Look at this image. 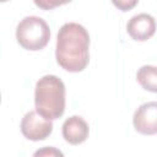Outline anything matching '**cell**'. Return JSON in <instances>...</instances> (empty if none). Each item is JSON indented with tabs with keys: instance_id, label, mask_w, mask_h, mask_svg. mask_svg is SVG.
<instances>
[{
	"instance_id": "cell-1",
	"label": "cell",
	"mask_w": 157,
	"mask_h": 157,
	"mask_svg": "<svg viewBox=\"0 0 157 157\" xmlns=\"http://www.w3.org/2000/svg\"><path fill=\"white\" fill-rule=\"evenodd\" d=\"M56 63L69 72H80L90 61V34L76 22L64 23L56 36Z\"/></svg>"
},
{
	"instance_id": "cell-2",
	"label": "cell",
	"mask_w": 157,
	"mask_h": 157,
	"mask_svg": "<svg viewBox=\"0 0 157 157\" xmlns=\"http://www.w3.org/2000/svg\"><path fill=\"white\" fill-rule=\"evenodd\" d=\"M65 85L55 75H45L36 83L34 105L37 113L48 120L59 119L65 112Z\"/></svg>"
},
{
	"instance_id": "cell-3",
	"label": "cell",
	"mask_w": 157,
	"mask_h": 157,
	"mask_svg": "<svg viewBox=\"0 0 157 157\" xmlns=\"http://www.w3.org/2000/svg\"><path fill=\"white\" fill-rule=\"evenodd\" d=\"M16 39L23 49L40 50L49 43L50 28L42 17L26 16L16 27Z\"/></svg>"
},
{
	"instance_id": "cell-4",
	"label": "cell",
	"mask_w": 157,
	"mask_h": 157,
	"mask_svg": "<svg viewBox=\"0 0 157 157\" xmlns=\"http://www.w3.org/2000/svg\"><path fill=\"white\" fill-rule=\"evenodd\" d=\"M53 131L52 120L42 117L37 110H29L25 114L21 121L22 135L32 141H39L47 139Z\"/></svg>"
},
{
	"instance_id": "cell-5",
	"label": "cell",
	"mask_w": 157,
	"mask_h": 157,
	"mask_svg": "<svg viewBox=\"0 0 157 157\" xmlns=\"http://www.w3.org/2000/svg\"><path fill=\"white\" fill-rule=\"evenodd\" d=\"M132 124L137 132L142 135L157 134V102L141 104L134 113Z\"/></svg>"
},
{
	"instance_id": "cell-6",
	"label": "cell",
	"mask_w": 157,
	"mask_h": 157,
	"mask_svg": "<svg viewBox=\"0 0 157 157\" xmlns=\"http://www.w3.org/2000/svg\"><path fill=\"white\" fill-rule=\"evenodd\" d=\"M126 31L134 40H147L156 32V20L150 13H137L128 21Z\"/></svg>"
},
{
	"instance_id": "cell-7",
	"label": "cell",
	"mask_w": 157,
	"mask_h": 157,
	"mask_svg": "<svg viewBox=\"0 0 157 157\" xmlns=\"http://www.w3.org/2000/svg\"><path fill=\"white\" fill-rule=\"evenodd\" d=\"M63 137L71 145H80L88 137L90 128L85 119L78 115L67 118L63 124Z\"/></svg>"
},
{
	"instance_id": "cell-8",
	"label": "cell",
	"mask_w": 157,
	"mask_h": 157,
	"mask_svg": "<svg viewBox=\"0 0 157 157\" xmlns=\"http://www.w3.org/2000/svg\"><path fill=\"white\" fill-rule=\"evenodd\" d=\"M136 80L144 90L157 93V66H141L136 72Z\"/></svg>"
},
{
	"instance_id": "cell-9",
	"label": "cell",
	"mask_w": 157,
	"mask_h": 157,
	"mask_svg": "<svg viewBox=\"0 0 157 157\" xmlns=\"http://www.w3.org/2000/svg\"><path fill=\"white\" fill-rule=\"evenodd\" d=\"M32 157H65V156L59 148L53 146H45L38 148Z\"/></svg>"
},
{
	"instance_id": "cell-10",
	"label": "cell",
	"mask_w": 157,
	"mask_h": 157,
	"mask_svg": "<svg viewBox=\"0 0 157 157\" xmlns=\"http://www.w3.org/2000/svg\"><path fill=\"white\" fill-rule=\"evenodd\" d=\"M137 4V0H123V1H113V5H115L118 9H120L121 11H128L131 7H134Z\"/></svg>"
},
{
	"instance_id": "cell-11",
	"label": "cell",
	"mask_w": 157,
	"mask_h": 157,
	"mask_svg": "<svg viewBox=\"0 0 157 157\" xmlns=\"http://www.w3.org/2000/svg\"><path fill=\"white\" fill-rule=\"evenodd\" d=\"M34 4L44 10H49V9H53L58 5H61V2H58V1H54V2H50V1H34Z\"/></svg>"
}]
</instances>
